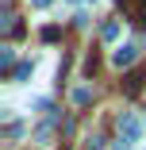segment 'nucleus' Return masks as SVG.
<instances>
[{"mask_svg":"<svg viewBox=\"0 0 146 150\" xmlns=\"http://www.w3.org/2000/svg\"><path fill=\"white\" fill-rule=\"evenodd\" d=\"M35 112H42V115H50V112H54V104H50V100L42 96V100H35Z\"/></svg>","mask_w":146,"mask_h":150,"instance_id":"nucleus-11","label":"nucleus"},{"mask_svg":"<svg viewBox=\"0 0 146 150\" xmlns=\"http://www.w3.org/2000/svg\"><path fill=\"white\" fill-rule=\"evenodd\" d=\"M85 73H89V77L96 73V54H89V58H85Z\"/></svg>","mask_w":146,"mask_h":150,"instance_id":"nucleus-13","label":"nucleus"},{"mask_svg":"<svg viewBox=\"0 0 146 150\" xmlns=\"http://www.w3.org/2000/svg\"><path fill=\"white\" fill-rule=\"evenodd\" d=\"M89 4H96V0H89Z\"/></svg>","mask_w":146,"mask_h":150,"instance_id":"nucleus-16","label":"nucleus"},{"mask_svg":"<svg viewBox=\"0 0 146 150\" xmlns=\"http://www.w3.org/2000/svg\"><path fill=\"white\" fill-rule=\"evenodd\" d=\"M138 135H142V123H138V115L123 112V115H119V139L135 146V142H138Z\"/></svg>","mask_w":146,"mask_h":150,"instance_id":"nucleus-2","label":"nucleus"},{"mask_svg":"<svg viewBox=\"0 0 146 150\" xmlns=\"http://www.w3.org/2000/svg\"><path fill=\"white\" fill-rule=\"evenodd\" d=\"M138 50H142V42H123V46H115L111 66H115V69H131V66L138 62Z\"/></svg>","mask_w":146,"mask_h":150,"instance_id":"nucleus-1","label":"nucleus"},{"mask_svg":"<svg viewBox=\"0 0 146 150\" xmlns=\"http://www.w3.org/2000/svg\"><path fill=\"white\" fill-rule=\"evenodd\" d=\"M81 150H104V139L100 135H92V139H85V146Z\"/></svg>","mask_w":146,"mask_h":150,"instance_id":"nucleus-10","label":"nucleus"},{"mask_svg":"<svg viewBox=\"0 0 146 150\" xmlns=\"http://www.w3.org/2000/svg\"><path fill=\"white\" fill-rule=\"evenodd\" d=\"M142 81H146L142 69H127V77H123V93H127V96H138V93H142Z\"/></svg>","mask_w":146,"mask_h":150,"instance_id":"nucleus-4","label":"nucleus"},{"mask_svg":"<svg viewBox=\"0 0 146 150\" xmlns=\"http://www.w3.org/2000/svg\"><path fill=\"white\" fill-rule=\"evenodd\" d=\"M58 39H62V27H42V42H58Z\"/></svg>","mask_w":146,"mask_h":150,"instance_id":"nucleus-9","label":"nucleus"},{"mask_svg":"<svg viewBox=\"0 0 146 150\" xmlns=\"http://www.w3.org/2000/svg\"><path fill=\"white\" fill-rule=\"evenodd\" d=\"M31 73H35V58H31V62H19V66L12 69V81H27Z\"/></svg>","mask_w":146,"mask_h":150,"instance_id":"nucleus-6","label":"nucleus"},{"mask_svg":"<svg viewBox=\"0 0 146 150\" xmlns=\"http://www.w3.org/2000/svg\"><path fill=\"white\" fill-rule=\"evenodd\" d=\"M73 23H77L81 31H85V27H89V12H77V16H73Z\"/></svg>","mask_w":146,"mask_h":150,"instance_id":"nucleus-14","label":"nucleus"},{"mask_svg":"<svg viewBox=\"0 0 146 150\" xmlns=\"http://www.w3.org/2000/svg\"><path fill=\"white\" fill-rule=\"evenodd\" d=\"M4 135H8V139H23V123H8Z\"/></svg>","mask_w":146,"mask_h":150,"instance_id":"nucleus-12","label":"nucleus"},{"mask_svg":"<svg viewBox=\"0 0 146 150\" xmlns=\"http://www.w3.org/2000/svg\"><path fill=\"white\" fill-rule=\"evenodd\" d=\"M16 66H19V62H16V46H0V69L12 77V69H16Z\"/></svg>","mask_w":146,"mask_h":150,"instance_id":"nucleus-5","label":"nucleus"},{"mask_svg":"<svg viewBox=\"0 0 146 150\" xmlns=\"http://www.w3.org/2000/svg\"><path fill=\"white\" fill-rule=\"evenodd\" d=\"M50 4H54V0H31V8H39V12H42V8H50Z\"/></svg>","mask_w":146,"mask_h":150,"instance_id":"nucleus-15","label":"nucleus"},{"mask_svg":"<svg viewBox=\"0 0 146 150\" xmlns=\"http://www.w3.org/2000/svg\"><path fill=\"white\" fill-rule=\"evenodd\" d=\"M115 35H119V23H115V19H108V23L100 27V39H104V42H111Z\"/></svg>","mask_w":146,"mask_h":150,"instance_id":"nucleus-8","label":"nucleus"},{"mask_svg":"<svg viewBox=\"0 0 146 150\" xmlns=\"http://www.w3.org/2000/svg\"><path fill=\"white\" fill-rule=\"evenodd\" d=\"M54 127H58V115L50 112V115L42 119V123L35 127V142H39V146H50V142H54Z\"/></svg>","mask_w":146,"mask_h":150,"instance_id":"nucleus-3","label":"nucleus"},{"mask_svg":"<svg viewBox=\"0 0 146 150\" xmlns=\"http://www.w3.org/2000/svg\"><path fill=\"white\" fill-rule=\"evenodd\" d=\"M142 123H146V115H142Z\"/></svg>","mask_w":146,"mask_h":150,"instance_id":"nucleus-17","label":"nucleus"},{"mask_svg":"<svg viewBox=\"0 0 146 150\" xmlns=\"http://www.w3.org/2000/svg\"><path fill=\"white\" fill-rule=\"evenodd\" d=\"M89 100H92V88H89V85H77V88H73V104H77V108H85Z\"/></svg>","mask_w":146,"mask_h":150,"instance_id":"nucleus-7","label":"nucleus"}]
</instances>
